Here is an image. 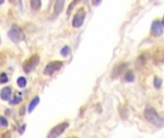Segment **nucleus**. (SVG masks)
<instances>
[{
  "label": "nucleus",
  "instance_id": "f257e3e1",
  "mask_svg": "<svg viewBox=\"0 0 164 138\" xmlns=\"http://www.w3.org/2000/svg\"><path fill=\"white\" fill-rule=\"evenodd\" d=\"M144 117L149 123H151L157 128L164 127V118L161 117L157 112V110L152 107L150 106L146 107L144 111Z\"/></svg>",
  "mask_w": 164,
  "mask_h": 138
},
{
  "label": "nucleus",
  "instance_id": "f03ea898",
  "mask_svg": "<svg viewBox=\"0 0 164 138\" xmlns=\"http://www.w3.org/2000/svg\"><path fill=\"white\" fill-rule=\"evenodd\" d=\"M8 36L10 39L15 42H20L25 39L23 30L19 26H17V25H14V26L11 28V30L8 32Z\"/></svg>",
  "mask_w": 164,
  "mask_h": 138
},
{
  "label": "nucleus",
  "instance_id": "7ed1b4c3",
  "mask_svg": "<svg viewBox=\"0 0 164 138\" xmlns=\"http://www.w3.org/2000/svg\"><path fill=\"white\" fill-rule=\"evenodd\" d=\"M40 62V56L39 55H33L32 57H30L28 59L25 60V62L23 64V69L26 73H30L31 71H33L36 66L39 64Z\"/></svg>",
  "mask_w": 164,
  "mask_h": 138
},
{
  "label": "nucleus",
  "instance_id": "20e7f679",
  "mask_svg": "<svg viewBox=\"0 0 164 138\" xmlns=\"http://www.w3.org/2000/svg\"><path fill=\"white\" fill-rule=\"evenodd\" d=\"M68 127H69V124L67 122H64V123H60V124L57 125V126L54 127L48 133V138H56V137L60 136V134H62L65 131V130Z\"/></svg>",
  "mask_w": 164,
  "mask_h": 138
},
{
  "label": "nucleus",
  "instance_id": "39448f33",
  "mask_svg": "<svg viewBox=\"0 0 164 138\" xmlns=\"http://www.w3.org/2000/svg\"><path fill=\"white\" fill-rule=\"evenodd\" d=\"M85 16H86V12L84 11V9H80L72 19V26L75 28H80L84 21Z\"/></svg>",
  "mask_w": 164,
  "mask_h": 138
},
{
  "label": "nucleus",
  "instance_id": "423d86ee",
  "mask_svg": "<svg viewBox=\"0 0 164 138\" xmlns=\"http://www.w3.org/2000/svg\"><path fill=\"white\" fill-rule=\"evenodd\" d=\"M64 64H62V61L60 60H54V61H50L49 64L45 66L44 69V74L45 75H53L55 72L59 71Z\"/></svg>",
  "mask_w": 164,
  "mask_h": 138
},
{
  "label": "nucleus",
  "instance_id": "0eeeda50",
  "mask_svg": "<svg viewBox=\"0 0 164 138\" xmlns=\"http://www.w3.org/2000/svg\"><path fill=\"white\" fill-rule=\"evenodd\" d=\"M163 25L160 20H154L152 23V27H151V34L154 37H158L162 36L163 34Z\"/></svg>",
  "mask_w": 164,
  "mask_h": 138
},
{
  "label": "nucleus",
  "instance_id": "6e6552de",
  "mask_svg": "<svg viewBox=\"0 0 164 138\" xmlns=\"http://www.w3.org/2000/svg\"><path fill=\"white\" fill-rule=\"evenodd\" d=\"M153 57L156 64H162V62H164V49L162 47L155 48Z\"/></svg>",
  "mask_w": 164,
  "mask_h": 138
},
{
  "label": "nucleus",
  "instance_id": "1a4fd4ad",
  "mask_svg": "<svg viewBox=\"0 0 164 138\" xmlns=\"http://www.w3.org/2000/svg\"><path fill=\"white\" fill-rule=\"evenodd\" d=\"M64 6H65V0H56L55 7H54V14L56 16L60 14L61 11L64 10Z\"/></svg>",
  "mask_w": 164,
  "mask_h": 138
},
{
  "label": "nucleus",
  "instance_id": "9d476101",
  "mask_svg": "<svg viewBox=\"0 0 164 138\" xmlns=\"http://www.w3.org/2000/svg\"><path fill=\"white\" fill-rule=\"evenodd\" d=\"M11 95H12V89L9 86H5L1 90V93H0V97H1V99L4 100V101L9 100L11 98Z\"/></svg>",
  "mask_w": 164,
  "mask_h": 138
},
{
  "label": "nucleus",
  "instance_id": "9b49d317",
  "mask_svg": "<svg viewBox=\"0 0 164 138\" xmlns=\"http://www.w3.org/2000/svg\"><path fill=\"white\" fill-rule=\"evenodd\" d=\"M134 74L132 70H128L126 71L125 75H124V80L127 83H133L134 81Z\"/></svg>",
  "mask_w": 164,
  "mask_h": 138
},
{
  "label": "nucleus",
  "instance_id": "f8f14e48",
  "mask_svg": "<svg viewBox=\"0 0 164 138\" xmlns=\"http://www.w3.org/2000/svg\"><path fill=\"white\" fill-rule=\"evenodd\" d=\"M39 103H40V97H35L32 101L30 102V104H29V107H28V111L29 112H32L34 109H35V107L39 105Z\"/></svg>",
  "mask_w": 164,
  "mask_h": 138
},
{
  "label": "nucleus",
  "instance_id": "ddd939ff",
  "mask_svg": "<svg viewBox=\"0 0 164 138\" xmlns=\"http://www.w3.org/2000/svg\"><path fill=\"white\" fill-rule=\"evenodd\" d=\"M31 7L33 10H40L41 7V0H31Z\"/></svg>",
  "mask_w": 164,
  "mask_h": 138
},
{
  "label": "nucleus",
  "instance_id": "4468645a",
  "mask_svg": "<svg viewBox=\"0 0 164 138\" xmlns=\"http://www.w3.org/2000/svg\"><path fill=\"white\" fill-rule=\"evenodd\" d=\"M21 101H22V97H21L20 93H16L15 96H14V98H12V100L11 101V104L12 105H17Z\"/></svg>",
  "mask_w": 164,
  "mask_h": 138
},
{
  "label": "nucleus",
  "instance_id": "2eb2a0df",
  "mask_svg": "<svg viewBox=\"0 0 164 138\" xmlns=\"http://www.w3.org/2000/svg\"><path fill=\"white\" fill-rule=\"evenodd\" d=\"M125 66H127V64H120L119 66H118V69L117 68H115V69H113V74H112V76L113 77H117V76H119L120 75V73H121V71L125 68Z\"/></svg>",
  "mask_w": 164,
  "mask_h": 138
},
{
  "label": "nucleus",
  "instance_id": "dca6fc26",
  "mask_svg": "<svg viewBox=\"0 0 164 138\" xmlns=\"http://www.w3.org/2000/svg\"><path fill=\"white\" fill-rule=\"evenodd\" d=\"M161 85H162V80L159 77L156 76L154 78V86H155V88L159 89L160 87H161Z\"/></svg>",
  "mask_w": 164,
  "mask_h": 138
},
{
  "label": "nucleus",
  "instance_id": "f3484780",
  "mask_svg": "<svg viewBox=\"0 0 164 138\" xmlns=\"http://www.w3.org/2000/svg\"><path fill=\"white\" fill-rule=\"evenodd\" d=\"M80 1H81V0H73V1L70 3V5L68 6V9H67L66 14H67V15H70V14H71V12H72V10L74 9V7L76 6Z\"/></svg>",
  "mask_w": 164,
  "mask_h": 138
},
{
  "label": "nucleus",
  "instance_id": "a211bd4d",
  "mask_svg": "<svg viewBox=\"0 0 164 138\" xmlns=\"http://www.w3.org/2000/svg\"><path fill=\"white\" fill-rule=\"evenodd\" d=\"M26 84H27V81L24 77H19L17 79V85L19 87H25V86H26Z\"/></svg>",
  "mask_w": 164,
  "mask_h": 138
},
{
  "label": "nucleus",
  "instance_id": "6ab92c4d",
  "mask_svg": "<svg viewBox=\"0 0 164 138\" xmlns=\"http://www.w3.org/2000/svg\"><path fill=\"white\" fill-rule=\"evenodd\" d=\"M60 54H61V56H64V57L69 56V54H70V48L68 46H65L64 48L60 50Z\"/></svg>",
  "mask_w": 164,
  "mask_h": 138
},
{
  "label": "nucleus",
  "instance_id": "aec40b11",
  "mask_svg": "<svg viewBox=\"0 0 164 138\" xmlns=\"http://www.w3.org/2000/svg\"><path fill=\"white\" fill-rule=\"evenodd\" d=\"M8 81H9V78H8V75L6 73H1V74H0V83H5Z\"/></svg>",
  "mask_w": 164,
  "mask_h": 138
},
{
  "label": "nucleus",
  "instance_id": "412c9836",
  "mask_svg": "<svg viewBox=\"0 0 164 138\" xmlns=\"http://www.w3.org/2000/svg\"><path fill=\"white\" fill-rule=\"evenodd\" d=\"M8 126V121L5 117L0 116V128H5Z\"/></svg>",
  "mask_w": 164,
  "mask_h": 138
},
{
  "label": "nucleus",
  "instance_id": "4be33fe9",
  "mask_svg": "<svg viewBox=\"0 0 164 138\" xmlns=\"http://www.w3.org/2000/svg\"><path fill=\"white\" fill-rule=\"evenodd\" d=\"M101 2H102V0H92V5L93 6H98L101 4Z\"/></svg>",
  "mask_w": 164,
  "mask_h": 138
},
{
  "label": "nucleus",
  "instance_id": "5701e85b",
  "mask_svg": "<svg viewBox=\"0 0 164 138\" xmlns=\"http://www.w3.org/2000/svg\"><path fill=\"white\" fill-rule=\"evenodd\" d=\"M24 129H25V125H24V126H23L22 128H20V130H19V132H20V133H22V132L24 131Z\"/></svg>",
  "mask_w": 164,
  "mask_h": 138
},
{
  "label": "nucleus",
  "instance_id": "b1692460",
  "mask_svg": "<svg viewBox=\"0 0 164 138\" xmlns=\"http://www.w3.org/2000/svg\"><path fill=\"white\" fill-rule=\"evenodd\" d=\"M10 2L12 3V4H15V3L17 2V0H10Z\"/></svg>",
  "mask_w": 164,
  "mask_h": 138
},
{
  "label": "nucleus",
  "instance_id": "393cba45",
  "mask_svg": "<svg viewBox=\"0 0 164 138\" xmlns=\"http://www.w3.org/2000/svg\"><path fill=\"white\" fill-rule=\"evenodd\" d=\"M161 22H162V25H163V27H164V17H163V20Z\"/></svg>",
  "mask_w": 164,
  "mask_h": 138
},
{
  "label": "nucleus",
  "instance_id": "a878e982",
  "mask_svg": "<svg viewBox=\"0 0 164 138\" xmlns=\"http://www.w3.org/2000/svg\"><path fill=\"white\" fill-rule=\"evenodd\" d=\"M4 2V0H0V4H2Z\"/></svg>",
  "mask_w": 164,
  "mask_h": 138
},
{
  "label": "nucleus",
  "instance_id": "bb28decb",
  "mask_svg": "<svg viewBox=\"0 0 164 138\" xmlns=\"http://www.w3.org/2000/svg\"><path fill=\"white\" fill-rule=\"evenodd\" d=\"M0 43H1V39H0Z\"/></svg>",
  "mask_w": 164,
  "mask_h": 138
}]
</instances>
